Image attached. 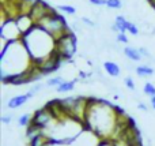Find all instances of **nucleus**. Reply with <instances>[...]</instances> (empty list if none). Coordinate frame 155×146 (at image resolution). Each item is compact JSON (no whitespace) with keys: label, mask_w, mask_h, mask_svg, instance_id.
Wrapping results in <instances>:
<instances>
[{"label":"nucleus","mask_w":155,"mask_h":146,"mask_svg":"<svg viewBox=\"0 0 155 146\" xmlns=\"http://www.w3.org/2000/svg\"><path fill=\"white\" fill-rule=\"evenodd\" d=\"M124 55H125V57L129 59L131 62H139L143 57L139 52V48H134V46H125V48H124Z\"/></svg>","instance_id":"13"},{"label":"nucleus","mask_w":155,"mask_h":146,"mask_svg":"<svg viewBox=\"0 0 155 146\" xmlns=\"http://www.w3.org/2000/svg\"><path fill=\"white\" fill-rule=\"evenodd\" d=\"M21 41L26 46L27 52L34 63L41 62L54 53L56 38L52 37L48 32H45L38 25H35L31 30H29L26 34L22 36Z\"/></svg>","instance_id":"3"},{"label":"nucleus","mask_w":155,"mask_h":146,"mask_svg":"<svg viewBox=\"0 0 155 146\" xmlns=\"http://www.w3.org/2000/svg\"><path fill=\"white\" fill-rule=\"evenodd\" d=\"M150 104H151V107H153V109H155V96H154V97H151Z\"/></svg>","instance_id":"34"},{"label":"nucleus","mask_w":155,"mask_h":146,"mask_svg":"<svg viewBox=\"0 0 155 146\" xmlns=\"http://www.w3.org/2000/svg\"><path fill=\"white\" fill-rule=\"evenodd\" d=\"M90 3L93 5H98V7H101V5H106V0H90Z\"/></svg>","instance_id":"28"},{"label":"nucleus","mask_w":155,"mask_h":146,"mask_svg":"<svg viewBox=\"0 0 155 146\" xmlns=\"http://www.w3.org/2000/svg\"><path fill=\"white\" fill-rule=\"evenodd\" d=\"M104 70L107 75L110 76H118L121 74V70L114 62H105L104 63Z\"/></svg>","instance_id":"14"},{"label":"nucleus","mask_w":155,"mask_h":146,"mask_svg":"<svg viewBox=\"0 0 155 146\" xmlns=\"http://www.w3.org/2000/svg\"><path fill=\"white\" fill-rule=\"evenodd\" d=\"M38 26L42 27L45 32H48L52 37L59 38L60 36H63L64 33H67L70 30L68 27V23L65 21V18L59 14L56 10H53L52 12H49L45 18H42L40 22H38Z\"/></svg>","instance_id":"4"},{"label":"nucleus","mask_w":155,"mask_h":146,"mask_svg":"<svg viewBox=\"0 0 155 146\" xmlns=\"http://www.w3.org/2000/svg\"><path fill=\"white\" fill-rule=\"evenodd\" d=\"M143 92H144L146 96H150V97H154L155 96V86L151 82H146L144 86H143Z\"/></svg>","instance_id":"21"},{"label":"nucleus","mask_w":155,"mask_h":146,"mask_svg":"<svg viewBox=\"0 0 155 146\" xmlns=\"http://www.w3.org/2000/svg\"><path fill=\"white\" fill-rule=\"evenodd\" d=\"M154 68L150 67V66H146V64H142V66H137L136 67V74L139 76H143V78H146V76H151L154 75Z\"/></svg>","instance_id":"17"},{"label":"nucleus","mask_w":155,"mask_h":146,"mask_svg":"<svg viewBox=\"0 0 155 146\" xmlns=\"http://www.w3.org/2000/svg\"><path fill=\"white\" fill-rule=\"evenodd\" d=\"M29 100H30V97L27 96V93H25V94L14 96V97H11L10 100H8L7 107L10 109H18V108H21L22 105H25Z\"/></svg>","instance_id":"11"},{"label":"nucleus","mask_w":155,"mask_h":146,"mask_svg":"<svg viewBox=\"0 0 155 146\" xmlns=\"http://www.w3.org/2000/svg\"><path fill=\"white\" fill-rule=\"evenodd\" d=\"M84 126L98 138L114 141L131 126V122L113 104L104 100L88 98Z\"/></svg>","instance_id":"1"},{"label":"nucleus","mask_w":155,"mask_h":146,"mask_svg":"<svg viewBox=\"0 0 155 146\" xmlns=\"http://www.w3.org/2000/svg\"><path fill=\"white\" fill-rule=\"evenodd\" d=\"M137 108H139L140 109V111H147V105H146V104L144 103H139V104H137Z\"/></svg>","instance_id":"30"},{"label":"nucleus","mask_w":155,"mask_h":146,"mask_svg":"<svg viewBox=\"0 0 155 146\" xmlns=\"http://www.w3.org/2000/svg\"><path fill=\"white\" fill-rule=\"evenodd\" d=\"M15 21H16V25H18L19 30H21L22 36L26 34L29 30H31L33 27L35 26L34 21L31 19V16H30L29 14H19L15 18Z\"/></svg>","instance_id":"10"},{"label":"nucleus","mask_w":155,"mask_h":146,"mask_svg":"<svg viewBox=\"0 0 155 146\" xmlns=\"http://www.w3.org/2000/svg\"><path fill=\"white\" fill-rule=\"evenodd\" d=\"M82 22L83 23H86V25H88V26H91V27L94 26V22H91L90 19H87V18H82Z\"/></svg>","instance_id":"31"},{"label":"nucleus","mask_w":155,"mask_h":146,"mask_svg":"<svg viewBox=\"0 0 155 146\" xmlns=\"http://www.w3.org/2000/svg\"><path fill=\"white\" fill-rule=\"evenodd\" d=\"M31 115L29 114H23L21 115V116L18 117V124L19 127H29L30 124H31Z\"/></svg>","instance_id":"18"},{"label":"nucleus","mask_w":155,"mask_h":146,"mask_svg":"<svg viewBox=\"0 0 155 146\" xmlns=\"http://www.w3.org/2000/svg\"><path fill=\"white\" fill-rule=\"evenodd\" d=\"M42 87H44L42 85H40V83H34V85H33V87H31V89H30L29 92H27V96H29V97L31 98L33 96H35V94H37V93L40 92V90L42 89Z\"/></svg>","instance_id":"23"},{"label":"nucleus","mask_w":155,"mask_h":146,"mask_svg":"<svg viewBox=\"0 0 155 146\" xmlns=\"http://www.w3.org/2000/svg\"><path fill=\"white\" fill-rule=\"evenodd\" d=\"M22 2H25V3H26V4H29V5H33V4H34V3H37L38 0H22Z\"/></svg>","instance_id":"33"},{"label":"nucleus","mask_w":155,"mask_h":146,"mask_svg":"<svg viewBox=\"0 0 155 146\" xmlns=\"http://www.w3.org/2000/svg\"><path fill=\"white\" fill-rule=\"evenodd\" d=\"M106 5L112 10H118L123 7V2L121 0H106Z\"/></svg>","instance_id":"22"},{"label":"nucleus","mask_w":155,"mask_h":146,"mask_svg":"<svg viewBox=\"0 0 155 146\" xmlns=\"http://www.w3.org/2000/svg\"><path fill=\"white\" fill-rule=\"evenodd\" d=\"M0 120H2V123H4V124H11V122H12V115H3V116L0 117Z\"/></svg>","instance_id":"27"},{"label":"nucleus","mask_w":155,"mask_h":146,"mask_svg":"<svg viewBox=\"0 0 155 146\" xmlns=\"http://www.w3.org/2000/svg\"><path fill=\"white\" fill-rule=\"evenodd\" d=\"M76 49H78V40L75 33H72L71 30H68L67 33H64L59 38H56L54 52L63 62L72 59L74 55L76 53Z\"/></svg>","instance_id":"5"},{"label":"nucleus","mask_w":155,"mask_h":146,"mask_svg":"<svg viewBox=\"0 0 155 146\" xmlns=\"http://www.w3.org/2000/svg\"><path fill=\"white\" fill-rule=\"evenodd\" d=\"M52 11H53V8H52L48 3L44 2V0H38L37 3H34V4L31 5L29 15L31 16V19L34 21V23L37 25L41 19L45 18L49 12H52Z\"/></svg>","instance_id":"9"},{"label":"nucleus","mask_w":155,"mask_h":146,"mask_svg":"<svg viewBox=\"0 0 155 146\" xmlns=\"http://www.w3.org/2000/svg\"><path fill=\"white\" fill-rule=\"evenodd\" d=\"M61 63H64V62H63L56 55V52H54V53L51 55L49 57H46V59L41 60V62H38V63H34V64H35V67L40 70V73L42 74V75H49V74L59 70Z\"/></svg>","instance_id":"8"},{"label":"nucleus","mask_w":155,"mask_h":146,"mask_svg":"<svg viewBox=\"0 0 155 146\" xmlns=\"http://www.w3.org/2000/svg\"><path fill=\"white\" fill-rule=\"evenodd\" d=\"M34 67L31 56L21 40L4 42L0 52V81L8 75L30 71Z\"/></svg>","instance_id":"2"},{"label":"nucleus","mask_w":155,"mask_h":146,"mask_svg":"<svg viewBox=\"0 0 155 146\" xmlns=\"http://www.w3.org/2000/svg\"><path fill=\"white\" fill-rule=\"evenodd\" d=\"M124 83H125V87L127 89H129V90H135V82H134V79L131 78V76H125L124 78Z\"/></svg>","instance_id":"25"},{"label":"nucleus","mask_w":155,"mask_h":146,"mask_svg":"<svg viewBox=\"0 0 155 146\" xmlns=\"http://www.w3.org/2000/svg\"><path fill=\"white\" fill-rule=\"evenodd\" d=\"M117 41L121 44H128V37L125 33H117Z\"/></svg>","instance_id":"26"},{"label":"nucleus","mask_w":155,"mask_h":146,"mask_svg":"<svg viewBox=\"0 0 155 146\" xmlns=\"http://www.w3.org/2000/svg\"><path fill=\"white\" fill-rule=\"evenodd\" d=\"M63 82H64V79H63L61 76H52V78H49L48 81H46V86L48 87H54V89H56V87L60 86Z\"/></svg>","instance_id":"19"},{"label":"nucleus","mask_w":155,"mask_h":146,"mask_svg":"<svg viewBox=\"0 0 155 146\" xmlns=\"http://www.w3.org/2000/svg\"><path fill=\"white\" fill-rule=\"evenodd\" d=\"M57 10L61 11L63 14H67V15H74L76 12V8L72 7V5H68V4H61V5H57Z\"/></svg>","instance_id":"20"},{"label":"nucleus","mask_w":155,"mask_h":146,"mask_svg":"<svg viewBox=\"0 0 155 146\" xmlns=\"http://www.w3.org/2000/svg\"><path fill=\"white\" fill-rule=\"evenodd\" d=\"M0 37H2V41H4V42L18 41L22 38V33L14 18L3 19L2 26H0Z\"/></svg>","instance_id":"6"},{"label":"nucleus","mask_w":155,"mask_h":146,"mask_svg":"<svg viewBox=\"0 0 155 146\" xmlns=\"http://www.w3.org/2000/svg\"><path fill=\"white\" fill-rule=\"evenodd\" d=\"M99 146H113V144H112V142H107V141H102L101 142V144H99Z\"/></svg>","instance_id":"32"},{"label":"nucleus","mask_w":155,"mask_h":146,"mask_svg":"<svg viewBox=\"0 0 155 146\" xmlns=\"http://www.w3.org/2000/svg\"><path fill=\"white\" fill-rule=\"evenodd\" d=\"M128 22L123 15H117L114 19V23L112 26V30L116 33H125L127 32V27H128Z\"/></svg>","instance_id":"12"},{"label":"nucleus","mask_w":155,"mask_h":146,"mask_svg":"<svg viewBox=\"0 0 155 146\" xmlns=\"http://www.w3.org/2000/svg\"><path fill=\"white\" fill-rule=\"evenodd\" d=\"M75 83L76 81L72 79V81H64L60 86L56 87V92L57 93H68V92H72L75 89Z\"/></svg>","instance_id":"16"},{"label":"nucleus","mask_w":155,"mask_h":146,"mask_svg":"<svg viewBox=\"0 0 155 146\" xmlns=\"http://www.w3.org/2000/svg\"><path fill=\"white\" fill-rule=\"evenodd\" d=\"M139 52L143 57H150V53H148V51L146 48H139Z\"/></svg>","instance_id":"29"},{"label":"nucleus","mask_w":155,"mask_h":146,"mask_svg":"<svg viewBox=\"0 0 155 146\" xmlns=\"http://www.w3.org/2000/svg\"><path fill=\"white\" fill-rule=\"evenodd\" d=\"M49 137L46 135L45 133L40 134V135H37L35 138H33L31 141H29V145L30 146H48L49 145Z\"/></svg>","instance_id":"15"},{"label":"nucleus","mask_w":155,"mask_h":146,"mask_svg":"<svg viewBox=\"0 0 155 146\" xmlns=\"http://www.w3.org/2000/svg\"><path fill=\"white\" fill-rule=\"evenodd\" d=\"M12 2H16V0H12Z\"/></svg>","instance_id":"35"},{"label":"nucleus","mask_w":155,"mask_h":146,"mask_svg":"<svg viewBox=\"0 0 155 146\" xmlns=\"http://www.w3.org/2000/svg\"><path fill=\"white\" fill-rule=\"evenodd\" d=\"M127 32L131 33L132 36H137L139 34V29H137V26L135 23H132V22H128V27H127Z\"/></svg>","instance_id":"24"},{"label":"nucleus","mask_w":155,"mask_h":146,"mask_svg":"<svg viewBox=\"0 0 155 146\" xmlns=\"http://www.w3.org/2000/svg\"><path fill=\"white\" fill-rule=\"evenodd\" d=\"M54 120H56V117H54L53 112H52V109L46 105V107H44V108L37 109V111L33 114L31 124L37 126V127H40L42 131H45L46 128L51 127V126L53 124Z\"/></svg>","instance_id":"7"}]
</instances>
